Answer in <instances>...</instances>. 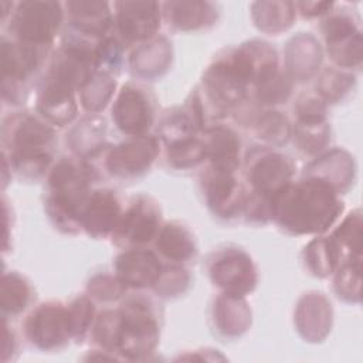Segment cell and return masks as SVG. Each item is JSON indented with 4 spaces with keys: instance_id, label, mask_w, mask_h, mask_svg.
I'll return each instance as SVG.
<instances>
[{
    "instance_id": "13",
    "label": "cell",
    "mask_w": 363,
    "mask_h": 363,
    "mask_svg": "<svg viewBox=\"0 0 363 363\" xmlns=\"http://www.w3.org/2000/svg\"><path fill=\"white\" fill-rule=\"evenodd\" d=\"M115 9L118 31L128 43L150 38L160 26V4L155 1H121Z\"/></svg>"
},
{
    "instance_id": "8",
    "label": "cell",
    "mask_w": 363,
    "mask_h": 363,
    "mask_svg": "<svg viewBox=\"0 0 363 363\" xmlns=\"http://www.w3.org/2000/svg\"><path fill=\"white\" fill-rule=\"evenodd\" d=\"M160 211L156 203L145 196H139L122 213L112 237L119 245H143L159 234Z\"/></svg>"
},
{
    "instance_id": "17",
    "label": "cell",
    "mask_w": 363,
    "mask_h": 363,
    "mask_svg": "<svg viewBox=\"0 0 363 363\" xmlns=\"http://www.w3.org/2000/svg\"><path fill=\"white\" fill-rule=\"evenodd\" d=\"M1 71L4 82L10 81L16 84L24 81L38 65L40 51L37 45L27 44L23 41L1 43Z\"/></svg>"
},
{
    "instance_id": "26",
    "label": "cell",
    "mask_w": 363,
    "mask_h": 363,
    "mask_svg": "<svg viewBox=\"0 0 363 363\" xmlns=\"http://www.w3.org/2000/svg\"><path fill=\"white\" fill-rule=\"evenodd\" d=\"M322 31H323L328 47L342 43L360 33L359 28L354 26L353 20L345 14H335L328 17L323 21Z\"/></svg>"
},
{
    "instance_id": "14",
    "label": "cell",
    "mask_w": 363,
    "mask_h": 363,
    "mask_svg": "<svg viewBox=\"0 0 363 363\" xmlns=\"http://www.w3.org/2000/svg\"><path fill=\"white\" fill-rule=\"evenodd\" d=\"M122 216L121 204L112 190L101 189L89 193L81 214V227L94 237H105L116 228Z\"/></svg>"
},
{
    "instance_id": "22",
    "label": "cell",
    "mask_w": 363,
    "mask_h": 363,
    "mask_svg": "<svg viewBox=\"0 0 363 363\" xmlns=\"http://www.w3.org/2000/svg\"><path fill=\"white\" fill-rule=\"evenodd\" d=\"M31 296L28 284L18 274H6L1 282V308L4 312L16 315L21 312Z\"/></svg>"
},
{
    "instance_id": "25",
    "label": "cell",
    "mask_w": 363,
    "mask_h": 363,
    "mask_svg": "<svg viewBox=\"0 0 363 363\" xmlns=\"http://www.w3.org/2000/svg\"><path fill=\"white\" fill-rule=\"evenodd\" d=\"M289 133L291 126L279 112H265L257 122V135L267 142L282 143L289 138Z\"/></svg>"
},
{
    "instance_id": "20",
    "label": "cell",
    "mask_w": 363,
    "mask_h": 363,
    "mask_svg": "<svg viewBox=\"0 0 363 363\" xmlns=\"http://www.w3.org/2000/svg\"><path fill=\"white\" fill-rule=\"evenodd\" d=\"M166 13L172 24L180 30H194L213 20V6L200 1L166 3Z\"/></svg>"
},
{
    "instance_id": "27",
    "label": "cell",
    "mask_w": 363,
    "mask_h": 363,
    "mask_svg": "<svg viewBox=\"0 0 363 363\" xmlns=\"http://www.w3.org/2000/svg\"><path fill=\"white\" fill-rule=\"evenodd\" d=\"M291 92L288 78L279 72L258 85V99L264 104H279L285 101Z\"/></svg>"
},
{
    "instance_id": "1",
    "label": "cell",
    "mask_w": 363,
    "mask_h": 363,
    "mask_svg": "<svg viewBox=\"0 0 363 363\" xmlns=\"http://www.w3.org/2000/svg\"><path fill=\"white\" fill-rule=\"evenodd\" d=\"M336 187L323 177H309L289 184L272 203L271 217L289 233L325 231L340 214Z\"/></svg>"
},
{
    "instance_id": "7",
    "label": "cell",
    "mask_w": 363,
    "mask_h": 363,
    "mask_svg": "<svg viewBox=\"0 0 363 363\" xmlns=\"http://www.w3.org/2000/svg\"><path fill=\"white\" fill-rule=\"evenodd\" d=\"M213 282L224 291V295L240 296L254 289L257 274L251 258L241 250L227 248L217 254L210 264Z\"/></svg>"
},
{
    "instance_id": "23",
    "label": "cell",
    "mask_w": 363,
    "mask_h": 363,
    "mask_svg": "<svg viewBox=\"0 0 363 363\" xmlns=\"http://www.w3.org/2000/svg\"><path fill=\"white\" fill-rule=\"evenodd\" d=\"M362 223H360V214L359 211L350 214L342 225L333 233L332 238L340 252L343 255V251L349 252V259L360 258V231Z\"/></svg>"
},
{
    "instance_id": "28",
    "label": "cell",
    "mask_w": 363,
    "mask_h": 363,
    "mask_svg": "<svg viewBox=\"0 0 363 363\" xmlns=\"http://www.w3.org/2000/svg\"><path fill=\"white\" fill-rule=\"evenodd\" d=\"M68 312H69L72 336L84 335L92 320L94 305L86 298H79L68 306Z\"/></svg>"
},
{
    "instance_id": "5",
    "label": "cell",
    "mask_w": 363,
    "mask_h": 363,
    "mask_svg": "<svg viewBox=\"0 0 363 363\" xmlns=\"http://www.w3.org/2000/svg\"><path fill=\"white\" fill-rule=\"evenodd\" d=\"M61 20L62 6L57 1H21L16 6L10 28L18 41L41 47L52 41Z\"/></svg>"
},
{
    "instance_id": "21",
    "label": "cell",
    "mask_w": 363,
    "mask_h": 363,
    "mask_svg": "<svg viewBox=\"0 0 363 363\" xmlns=\"http://www.w3.org/2000/svg\"><path fill=\"white\" fill-rule=\"evenodd\" d=\"M305 255L311 271L318 277L332 274L339 262V258H342L332 237L313 240L308 245Z\"/></svg>"
},
{
    "instance_id": "10",
    "label": "cell",
    "mask_w": 363,
    "mask_h": 363,
    "mask_svg": "<svg viewBox=\"0 0 363 363\" xmlns=\"http://www.w3.org/2000/svg\"><path fill=\"white\" fill-rule=\"evenodd\" d=\"M159 145L153 136H136L112 147L105 166L112 176L133 177L146 172L157 156Z\"/></svg>"
},
{
    "instance_id": "16",
    "label": "cell",
    "mask_w": 363,
    "mask_h": 363,
    "mask_svg": "<svg viewBox=\"0 0 363 363\" xmlns=\"http://www.w3.org/2000/svg\"><path fill=\"white\" fill-rule=\"evenodd\" d=\"M206 156L211 162V169L234 173L240 164V139L225 126H216L206 130L203 139Z\"/></svg>"
},
{
    "instance_id": "18",
    "label": "cell",
    "mask_w": 363,
    "mask_h": 363,
    "mask_svg": "<svg viewBox=\"0 0 363 363\" xmlns=\"http://www.w3.org/2000/svg\"><path fill=\"white\" fill-rule=\"evenodd\" d=\"M71 24L77 31L94 37H102L111 26L109 4L102 1H68Z\"/></svg>"
},
{
    "instance_id": "19",
    "label": "cell",
    "mask_w": 363,
    "mask_h": 363,
    "mask_svg": "<svg viewBox=\"0 0 363 363\" xmlns=\"http://www.w3.org/2000/svg\"><path fill=\"white\" fill-rule=\"evenodd\" d=\"M156 247L163 257L176 262L187 261L196 252V245L191 234L177 223H170L162 227L157 234Z\"/></svg>"
},
{
    "instance_id": "12",
    "label": "cell",
    "mask_w": 363,
    "mask_h": 363,
    "mask_svg": "<svg viewBox=\"0 0 363 363\" xmlns=\"http://www.w3.org/2000/svg\"><path fill=\"white\" fill-rule=\"evenodd\" d=\"M203 187L207 204L216 216L230 218L244 211L247 193L234 177V173L210 167L204 174Z\"/></svg>"
},
{
    "instance_id": "3",
    "label": "cell",
    "mask_w": 363,
    "mask_h": 363,
    "mask_svg": "<svg viewBox=\"0 0 363 363\" xmlns=\"http://www.w3.org/2000/svg\"><path fill=\"white\" fill-rule=\"evenodd\" d=\"M96 172L86 163L69 159L60 160L50 173L47 211L55 225L67 233L81 227V214L89 197V183Z\"/></svg>"
},
{
    "instance_id": "6",
    "label": "cell",
    "mask_w": 363,
    "mask_h": 363,
    "mask_svg": "<svg viewBox=\"0 0 363 363\" xmlns=\"http://www.w3.org/2000/svg\"><path fill=\"white\" fill-rule=\"evenodd\" d=\"M251 194L271 206L274 200L291 184L292 164L286 156L272 150H259L250 160L247 170Z\"/></svg>"
},
{
    "instance_id": "30",
    "label": "cell",
    "mask_w": 363,
    "mask_h": 363,
    "mask_svg": "<svg viewBox=\"0 0 363 363\" xmlns=\"http://www.w3.org/2000/svg\"><path fill=\"white\" fill-rule=\"evenodd\" d=\"M96 50V67L105 65L113 68L118 65L122 54V47L115 38H104Z\"/></svg>"
},
{
    "instance_id": "9",
    "label": "cell",
    "mask_w": 363,
    "mask_h": 363,
    "mask_svg": "<svg viewBox=\"0 0 363 363\" xmlns=\"http://www.w3.org/2000/svg\"><path fill=\"white\" fill-rule=\"evenodd\" d=\"M26 330L30 340L40 349H54L72 336L68 308L60 303L40 305L27 319Z\"/></svg>"
},
{
    "instance_id": "31",
    "label": "cell",
    "mask_w": 363,
    "mask_h": 363,
    "mask_svg": "<svg viewBox=\"0 0 363 363\" xmlns=\"http://www.w3.org/2000/svg\"><path fill=\"white\" fill-rule=\"evenodd\" d=\"M309 4H311V7H313V9H309V7L306 6V3H298L296 6L301 7V9H302V14H303V16H308V17L326 13L328 9L332 7V3H309Z\"/></svg>"
},
{
    "instance_id": "2",
    "label": "cell",
    "mask_w": 363,
    "mask_h": 363,
    "mask_svg": "<svg viewBox=\"0 0 363 363\" xmlns=\"http://www.w3.org/2000/svg\"><path fill=\"white\" fill-rule=\"evenodd\" d=\"M157 322L149 305L132 299L119 311L104 312L95 325V339L108 350L129 359L150 353L157 342Z\"/></svg>"
},
{
    "instance_id": "4",
    "label": "cell",
    "mask_w": 363,
    "mask_h": 363,
    "mask_svg": "<svg viewBox=\"0 0 363 363\" xmlns=\"http://www.w3.org/2000/svg\"><path fill=\"white\" fill-rule=\"evenodd\" d=\"M4 140L10 149V159L16 170L37 177L51 162L54 130L31 115H21L6 126Z\"/></svg>"
},
{
    "instance_id": "11",
    "label": "cell",
    "mask_w": 363,
    "mask_h": 363,
    "mask_svg": "<svg viewBox=\"0 0 363 363\" xmlns=\"http://www.w3.org/2000/svg\"><path fill=\"white\" fill-rule=\"evenodd\" d=\"M112 118L123 133L132 138L145 136L153 122L147 95L132 84L125 85L112 108Z\"/></svg>"
},
{
    "instance_id": "15",
    "label": "cell",
    "mask_w": 363,
    "mask_h": 363,
    "mask_svg": "<svg viewBox=\"0 0 363 363\" xmlns=\"http://www.w3.org/2000/svg\"><path fill=\"white\" fill-rule=\"evenodd\" d=\"M116 278L132 288H145L155 285L162 268L159 259L152 251L130 248L116 258Z\"/></svg>"
},
{
    "instance_id": "24",
    "label": "cell",
    "mask_w": 363,
    "mask_h": 363,
    "mask_svg": "<svg viewBox=\"0 0 363 363\" xmlns=\"http://www.w3.org/2000/svg\"><path fill=\"white\" fill-rule=\"evenodd\" d=\"M169 162L174 167H191L203 162L206 159V147L203 140L189 138L184 140H179L176 143L169 145V153H167Z\"/></svg>"
},
{
    "instance_id": "29",
    "label": "cell",
    "mask_w": 363,
    "mask_h": 363,
    "mask_svg": "<svg viewBox=\"0 0 363 363\" xmlns=\"http://www.w3.org/2000/svg\"><path fill=\"white\" fill-rule=\"evenodd\" d=\"M296 123H323L325 122V104L313 96L299 99L296 105Z\"/></svg>"
}]
</instances>
